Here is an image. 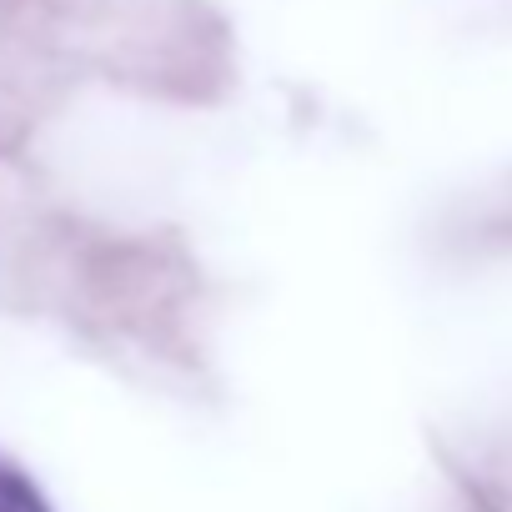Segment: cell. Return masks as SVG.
I'll use <instances>...</instances> for the list:
<instances>
[{
  "mask_svg": "<svg viewBox=\"0 0 512 512\" xmlns=\"http://www.w3.org/2000/svg\"><path fill=\"white\" fill-rule=\"evenodd\" d=\"M0 512H51V507L41 502V492H36L21 472L0 467Z\"/></svg>",
  "mask_w": 512,
  "mask_h": 512,
  "instance_id": "6da1fadb",
  "label": "cell"
}]
</instances>
